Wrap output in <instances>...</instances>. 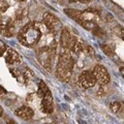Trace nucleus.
I'll list each match as a JSON object with an SVG mask.
<instances>
[{"label":"nucleus","mask_w":124,"mask_h":124,"mask_svg":"<svg viewBox=\"0 0 124 124\" xmlns=\"http://www.w3.org/2000/svg\"><path fill=\"white\" fill-rule=\"evenodd\" d=\"M41 28L40 24L34 21L28 22L18 33V39L23 46L32 48L40 40Z\"/></svg>","instance_id":"1"},{"label":"nucleus","mask_w":124,"mask_h":124,"mask_svg":"<svg viewBox=\"0 0 124 124\" xmlns=\"http://www.w3.org/2000/svg\"><path fill=\"white\" fill-rule=\"evenodd\" d=\"M75 59L69 52H61L58 58V63L56 68V76L63 82H68L71 78Z\"/></svg>","instance_id":"2"},{"label":"nucleus","mask_w":124,"mask_h":124,"mask_svg":"<svg viewBox=\"0 0 124 124\" xmlns=\"http://www.w3.org/2000/svg\"><path fill=\"white\" fill-rule=\"evenodd\" d=\"M56 44L55 41L51 45V46H46V48H41L37 53V58L39 63L44 66L46 69L50 70L52 65V60L53 57L55 56V51H56Z\"/></svg>","instance_id":"3"},{"label":"nucleus","mask_w":124,"mask_h":124,"mask_svg":"<svg viewBox=\"0 0 124 124\" xmlns=\"http://www.w3.org/2000/svg\"><path fill=\"white\" fill-rule=\"evenodd\" d=\"M77 36H75L73 34L69 31L67 28H62L61 29V36H60V44L61 46L64 49L71 51L73 46H75L77 41Z\"/></svg>","instance_id":"4"},{"label":"nucleus","mask_w":124,"mask_h":124,"mask_svg":"<svg viewBox=\"0 0 124 124\" xmlns=\"http://www.w3.org/2000/svg\"><path fill=\"white\" fill-rule=\"evenodd\" d=\"M42 23L50 32H56L58 29H62L59 19L51 13H46L42 16Z\"/></svg>","instance_id":"5"},{"label":"nucleus","mask_w":124,"mask_h":124,"mask_svg":"<svg viewBox=\"0 0 124 124\" xmlns=\"http://www.w3.org/2000/svg\"><path fill=\"white\" fill-rule=\"evenodd\" d=\"M93 75L95 77V80L96 82H98L101 86H104V85H107L110 83L111 81V77H110V73L107 70V68L102 66V65H96V66L93 68Z\"/></svg>","instance_id":"6"},{"label":"nucleus","mask_w":124,"mask_h":124,"mask_svg":"<svg viewBox=\"0 0 124 124\" xmlns=\"http://www.w3.org/2000/svg\"><path fill=\"white\" fill-rule=\"evenodd\" d=\"M79 83L81 85V87H83L85 89H88L94 86L96 83V80L92 70H84L81 73L79 77Z\"/></svg>","instance_id":"7"},{"label":"nucleus","mask_w":124,"mask_h":124,"mask_svg":"<svg viewBox=\"0 0 124 124\" xmlns=\"http://www.w3.org/2000/svg\"><path fill=\"white\" fill-rule=\"evenodd\" d=\"M0 34L5 37H11L15 34V24L11 19H7L4 21L2 18L0 22Z\"/></svg>","instance_id":"8"},{"label":"nucleus","mask_w":124,"mask_h":124,"mask_svg":"<svg viewBox=\"0 0 124 124\" xmlns=\"http://www.w3.org/2000/svg\"><path fill=\"white\" fill-rule=\"evenodd\" d=\"M98 20H99V13L98 11L93 9V8H88L86 10L82 11L80 25L82 24L83 22H93V23H96V24H97Z\"/></svg>","instance_id":"9"},{"label":"nucleus","mask_w":124,"mask_h":124,"mask_svg":"<svg viewBox=\"0 0 124 124\" xmlns=\"http://www.w3.org/2000/svg\"><path fill=\"white\" fill-rule=\"evenodd\" d=\"M41 108L42 112L46 114H51L54 111V101H53V96L51 92H48L46 95L42 96L41 99Z\"/></svg>","instance_id":"10"},{"label":"nucleus","mask_w":124,"mask_h":124,"mask_svg":"<svg viewBox=\"0 0 124 124\" xmlns=\"http://www.w3.org/2000/svg\"><path fill=\"white\" fill-rule=\"evenodd\" d=\"M5 61L9 65H16L21 62L20 55L14 49H7L5 52Z\"/></svg>","instance_id":"11"},{"label":"nucleus","mask_w":124,"mask_h":124,"mask_svg":"<svg viewBox=\"0 0 124 124\" xmlns=\"http://www.w3.org/2000/svg\"><path fill=\"white\" fill-rule=\"evenodd\" d=\"M15 114L18 116L19 118L21 119H24V120H30L31 118L33 117L34 115V112L33 110L30 107H27V106H23L21 108H19L16 110Z\"/></svg>","instance_id":"12"},{"label":"nucleus","mask_w":124,"mask_h":124,"mask_svg":"<svg viewBox=\"0 0 124 124\" xmlns=\"http://www.w3.org/2000/svg\"><path fill=\"white\" fill-rule=\"evenodd\" d=\"M64 13L66 14L69 18H71L72 20H75L77 23L81 22V15H82V11L81 10H78L75 8H65L64 9Z\"/></svg>","instance_id":"13"},{"label":"nucleus","mask_w":124,"mask_h":124,"mask_svg":"<svg viewBox=\"0 0 124 124\" xmlns=\"http://www.w3.org/2000/svg\"><path fill=\"white\" fill-rule=\"evenodd\" d=\"M85 46H86V44H85L83 40H81V39H79V38H78L71 51H72V52H75V53H77V54L83 53V52H84V50H85Z\"/></svg>","instance_id":"14"},{"label":"nucleus","mask_w":124,"mask_h":124,"mask_svg":"<svg viewBox=\"0 0 124 124\" xmlns=\"http://www.w3.org/2000/svg\"><path fill=\"white\" fill-rule=\"evenodd\" d=\"M49 91L50 90H49L48 86H46V84L44 82V81H40L39 86H38V90H37V95L39 96V97H42V96L46 95Z\"/></svg>","instance_id":"15"},{"label":"nucleus","mask_w":124,"mask_h":124,"mask_svg":"<svg viewBox=\"0 0 124 124\" xmlns=\"http://www.w3.org/2000/svg\"><path fill=\"white\" fill-rule=\"evenodd\" d=\"M110 108H111V111L113 112V113L117 114V113H119V112H120V110L122 108V103L120 101H114V102H112L110 104Z\"/></svg>","instance_id":"16"},{"label":"nucleus","mask_w":124,"mask_h":124,"mask_svg":"<svg viewBox=\"0 0 124 124\" xmlns=\"http://www.w3.org/2000/svg\"><path fill=\"white\" fill-rule=\"evenodd\" d=\"M101 50L104 52V54H106L107 56H108V57L114 56V54H115L113 48H112L111 46H108V45H101Z\"/></svg>","instance_id":"17"},{"label":"nucleus","mask_w":124,"mask_h":124,"mask_svg":"<svg viewBox=\"0 0 124 124\" xmlns=\"http://www.w3.org/2000/svg\"><path fill=\"white\" fill-rule=\"evenodd\" d=\"M92 33L94 34V35L98 36V37H102V36L104 35V32H103V30H102V29H100L98 26H96L95 28L92 30Z\"/></svg>","instance_id":"18"},{"label":"nucleus","mask_w":124,"mask_h":124,"mask_svg":"<svg viewBox=\"0 0 124 124\" xmlns=\"http://www.w3.org/2000/svg\"><path fill=\"white\" fill-rule=\"evenodd\" d=\"M7 8H8V4L5 1H3V0H0V13L1 14L5 13Z\"/></svg>","instance_id":"19"},{"label":"nucleus","mask_w":124,"mask_h":124,"mask_svg":"<svg viewBox=\"0 0 124 124\" xmlns=\"http://www.w3.org/2000/svg\"><path fill=\"white\" fill-rule=\"evenodd\" d=\"M6 50H7V46L1 39H0V57L4 55L5 52H6Z\"/></svg>","instance_id":"20"},{"label":"nucleus","mask_w":124,"mask_h":124,"mask_svg":"<svg viewBox=\"0 0 124 124\" xmlns=\"http://www.w3.org/2000/svg\"><path fill=\"white\" fill-rule=\"evenodd\" d=\"M70 2H81V3H85V4H87L91 1V0H69Z\"/></svg>","instance_id":"21"},{"label":"nucleus","mask_w":124,"mask_h":124,"mask_svg":"<svg viewBox=\"0 0 124 124\" xmlns=\"http://www.w3.org/2000/svg\"><path fill=\"white\" fill-rule=\"evenodd\" d=\"M6 93V90L4 88H3L2 86H0V96H2V95H4Z\"/></svg>","instance_id":"22"},{"label":"nucleus","mask_w":124,"mask_h":124,"mask_svg":"<svg viewBox=\"0 0 124 124\" xmlns=\"http://www.w3.org/2000/svg\"><path fill=\"white\" fill-rule=\"evenodd\" d=\"M2 114H3V110H2V108L0 107V117L2 116Z\"/></svg>","instance_id":"23"},{"label":"nucleus","mask_w":124,"mask_h":124,"mask_svg":"<svg viewBox=\"0 0 124 124\" xmlns=\"http://www.w3.org/2000/svg\"><path fill=\"white\" fill-rule=\"evenodd\" d=\"M2 18H3V17H2V14H1V13H0V22H1V20H2Z\"/></svg>","instance_id":"24"},{"label":"nucleus","mask_w":124,"mask_h":124,"mask_svg":"<svg viewBox=\"0 0 124 124\" xmlns=\"http://www.w3.org/2000/svg\"><path fill=\"white\" fill-rule=\"evenodd\" d=\"M18 1H21L22 2V1H25V0H18Z\"/></svg>","instance_id":"25"}]
</instances>
